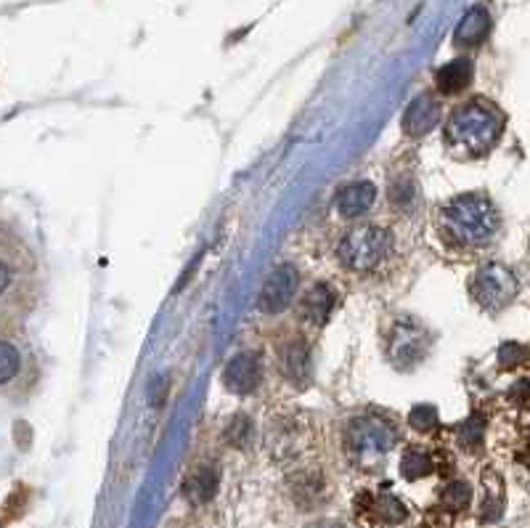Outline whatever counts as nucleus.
I'll use <instances>...</instances> for the list:
<instances>
[{
	"label": "nucleus",
	"instance_id": "4be33fe9",
	"mask_svg": "<svg viewBox=\"0 0 530 528\" xmlns=\"http://www.w3.org/2000/svg\"><path fill=\"white\" fill-rule=\"evenodd\" d=\"M409 422L417 427L419 433H430V430L438 427V412L432 407H417L412 412V417H409Z\"/></svg>",
	"mask_w": 530,
	"mask_h": 528
},
{
	"label": "nucleus",
	"instance_id": "6ab92c4d",
	"mask_svg": "<svg viewBox=\"0 0 530 528\" xmlns=\"http://www.w3.org/2000/svg\"><path fill=\"white\" fill-rule=\"evenodd\" d=\"M469 499H472V491H469L467 484H461V481L449 484L446 491H443V496H440V502H443V507H446L449 513H461V510H467Z\"/></svg>",
	"mask_w": 530,
	"mask_h": 528
},
{
	"label": "nucleus",
	"instance_id": "9d476101",
	"mask_svg": "<svg viewBox=\"0 0 530 528\" xmlns=\"http://www.w3.org/2000/svg\"><path fill=\"white\" fill-rule=\"evenodd\" d=\"M440 120V104L432 96H417L409 110L403 112V133L419 139L424 133H430Z\"/></svg>",
	"mask_w": 530,
	"mask_h": 528
},
{
	"label": "nucleus",
	"instance_id": "1a4fd4ad",
	"mask_svg": "<svg viewBox=\"0 0 530 528\" xmlns=\"http://www.w3.org/2000/svg\"><path fill=\"white\" fill-rule=\"evenodd\" d=\"M374 199H377V187L374 184L355 181V184H347V187H342L337 191L335 205H337V213H340L342 218H358V216L372 210Z\"/></svg>",
	"mask_w": 530,
	"mask_h": 528
},
{
	"label": "nucleus",
	"instance_id": "aec40b11",
	"mask_svg": "<svg viewBox=\"0 0 530 528\" xmlns=\"http://www.w3.org/2000/svg\"><path fill=\"white\" fill-rule=\"evenodd\" d=\"M414 199H417V187H414V181L398 178V181L390 187V202H393L395 207H412Z\"/></svg>",
	"mask_w": 530,
	"mask_h": 528
},
{
	"label": "nucleus",
	"instance_id": "f03ea898",
	"mask_svg": "<svg viewBox=\"0 0 530 528\" xmlns=\"http://www.w3.org/2000/svg\"><path fill=\"white\" fill-rule=\"evenodd\" d=\"M504 130V114L488 101H469L459 107L446 122V139L467 154H483L496 144Z\"/></svg>",
	"mask_w": 530,
	"mask_h": 528
},
{
	"label": "nucleus",
	"instance_id": "5701e85b",
	"mask_svg": "<svg viewBox=\"0 0 530 528\" xmlns=\"http://www.w3.org/2000/svg\"><path fill=\"white\" fill-rule=\"evenodd\" d=\"M0 361H3V382H8V379L16 375V370H19V353H16V348L11 342H3Z\"/></svg>",
	"mask_w": 530,
	"mask_h": 528
},
{
	"label": "nucleus",
	"instance_id": "20e7f679",
	"mask_svg": "<svg viewBox=\"0 0 530 528\" xmlns=\"http://www.w3.org/2000/svg\"><path fill=\"white\" fill-rule=\"evenodd\" d=\"M345 446L353 462L358 465H377L384 454L395 446V430L382 417H355L347 425Z\"/></svg>",
	"mask_w": 530,
	"mask_h": 528
},
{
	"label": "nucleus",
	"instance_id": "f257e3e1",
	"mask_svg": "<svg viewBox=\"0 0 530 528\" xmlns=\"http://www.w3.org/2000/svg\"><path fill=\"white\" fill-rule=\"evenodd\" d=\"M440 231L456 247H483L498 231V213L491 199L467 194L443 207Z\"/></svg>",
	"mask_w": 530,
	"mask_h": 528
},
{
	"label": "nucleus",
	"instance_id": "a211bd4d",
	"mask_svg": "<svg viewBox=\"0 0 530 528\" xmlns=\"http://www.w3.org/2000/svg\"><path fill=\"white\" fill-rule=\"evenodd\" d=\"M486 484V502H483V518L486 521H496L501 515L504 507V491H501V478L496 473H486L483 475Z\"/></svg>",
	"mask_w": 530,
	"mask_h": 528
},
{
	"label": "nucleus",
	"instance_id": "f8f14e48",
	"mask_svg": "<svg viewBox=\"0 0 530 528\" xmlns=\"http://www.w3.org/2000/svg\"><path fill=\"white\" fill-rule=\"evenodd\" d=\"M281 372L292 385L303 388V385L310 382L313 364H310V350H308V345H305L303 340H292L289 345H284V350H281Z\"/></svg>",
	"mask_w": 530,
	"mask_h": 528
},
{
	"label": "nucleus",
	"instance_id": "9b49d317",
	"mask_svg": "<svg viewBox=\"0 0 530 528\" xmlns=\"http://www.w3.org/2000/svg\"><path fill=\"white\" fill-rule=\"evenodd\" d=\"M488 33H491V14H488V8L475 5V8H469L461 16V22H459V27H456L454 33V43L459 48H475V45H480L483 40L488 38Z\"/></svg>",
	"mask_w": 530,
	"mask_h": 528
},
{
	"label": "nucleus",
	"instance_id": "b1692460",
	"mask_svg": "<svg viewBox=\"0 0 530 528\" xmlns=\"http://www.w3.org/2000/svg\"><path fill=\"white\" fill-rule=\"evenodd\" d=\"M308 528H345L342 523H337V521H321V523H313V526Z\"/></svg>",
	"mask_w": 530,
	"mask_h": 528
},
{
	"label": "nucleus",
	"instance_id": "4468645a",
	"mask_svg": "<svg viewBox=\"0 0 530 528\" xmlns=\"http://www.w3.org/2000/svg\"><path fill=\"white\" fill-rule=\"evenodd\" d=\"M469 82H472V62L467 56H459V59L438 70V88L449 96L467 91Z\"/></svg>",
	"mask_w": 530,
	"mask_h": 528
},
{
	"label": "nucleus",
	"instance_id": "7ed1b4c3",
	"mask_svg": "<svg viewBox=\"0 0 530 528\" xmlns=\"http://www.w3.org/2000/svg\"><path fill=\"white\" fill-rule=\"evenodd\" d=\"M393 239L387 228L377 224H366V226L350 228L340 242V261L347 271H374L390 253Z\"/></svg>",
	"mask_w": 530,
	"mask_h": 528
},
{
	"label": "nucleus",
	"instance_id": "6e6552de",
	"mask_svg": "<svg viewBox=\"0 0 530 528\" xmlns=\"http://www.w3.org/2000/svg\"><path fill=\"white\" fill-rule=\"evenodd\" d=\"M263 379V364L260 356L255 353H239L236 359H231L223 372V382L231 393L236 396H250Z\"/></svg>",
	"mask_w": 530,
	"mask_h": 528
},
{
	"label": "nucleus",
	"instance_id": "ddd939ff",
	"mask_svg": "<svg viewBox=\"0 0 530 528\" xmlns=\"http://www.w3.org/2000/svg\"><path fill=\"white\" fill-rule=\"evenodd\" d=\"M335 302H337V295L332 293V287H327V284H316V287H310V290L305 293L303 316L310 322V324L321 327V324L332 316Z\"/></svg>",
	"mask_w": 530,
	"mask_h": 528
},
{
	"label": "nucleus",
	"instance_id": "dca6fc26",
	"mask_svg": "<svg viewBox=\"0 0 530 528\" xmlns=\"http://www.w3.org/2000/svg\"><path fill=\"white\" fill-rule=\"evenodd\" d=\"M401 473H403L406 481H419V478L430 475L432 473V456L424 449L409 446L403 452V459H401Z\"/></svg>",
	"mask_w": 530,
	"mask_h": 528
},
{
	"label": "nucleus",
	"instance_id": "412c9836",
	"mask_svg": "<svg viewBox=\"0 0 530 528\" xmlns=\"http://www.w3.org/2000/svg\"><path fill=\"white\" fill-rule=\"evenodd\" d=\"M483 433H486V425H483L480 417H472V419H467V422L459 427V438H461L464 446H480Z\"/></svg>",
	"mask_w": 530,
	"mask_h": 528
},
{
	"label": "nucleus",
	"instance_id": "2eb2a0df",
	"mask_svg": "<svg viewBox=\"0 0 530 528\" xmlns=\"http://www.w3.org/2000/svg\"><path fill=\"white\" fill-rule=\"evenodd\" d=\"M364 507H366V513H372L377 521L390 523V526L406 521V504H403L398 496H393V494H382L374 502H372V496L364 494Z\"/></svg>",
	"mask_w": 530,
	"mask_h": 528
},
{
	"label": "nucleus",
	"instance_id": "423d86ee",
	"mask_svg": "<svg viewBox=\"0 0 530 528\" xmlns=\"http://www.w3.org/2000/svg\"><path fill=\"white\" fill-rule=\"evenodd\" d=\"M472 298L486 311H501L506 302L517 295V279L506 265L488 264L472 276Z\"/></svg>",
	"mask_w": 530,
	"mask_h": 528
},
{
	"label": "nucleus",
	"instance_id": "0eeeda50",
	"mask_svg": "<svg viewBox=\"0 0 530 528\" xmlns=\"http://www.w3.org/2000/svg\"><path fill=\"white\" fill-rule=\"evenodd\" d=\"M298 284H300V274L295 271V265H279L268 279H265L258 308L263 313H281L289 302L298 295Z\"/></svg>",
	"mask_w": 530,
	"mask_h": 528
},
{
	"label": "nucleus",
	"instance_id": "39448f33",
	"mask_svg": "<svg viewBox=\"0 0 530 528\" xmlns=\"http://www.w3.org/2000/svg\"><path fill=\"white\" fill-rule=\"evenodd\" d=\"M427 340H430V335L417 319H412V316L395 319V324L387 332V359L398 370H412L414 364L424 359Z\"/></svg>",
	"mask_w": 530,
	"mask_h": 528
},
{
	"label": "nucleus",
	"instance_id": "f3484780",
	"mask_svg": "<svg viewBox=\"0 0 530 528\" xmlns=\"http://www.w3.org/2000/svg\"><path fill=\"white\" fill-rule=\"evenodd\" d=\"M215 486H218V475H215L213 467L204 465V467H199L189 478L186 494H189L191 499H196V502H207L215 494Z\"/></svg>",
	"mask_w": 530,
	"mask_h": 528
}]
</instances>
